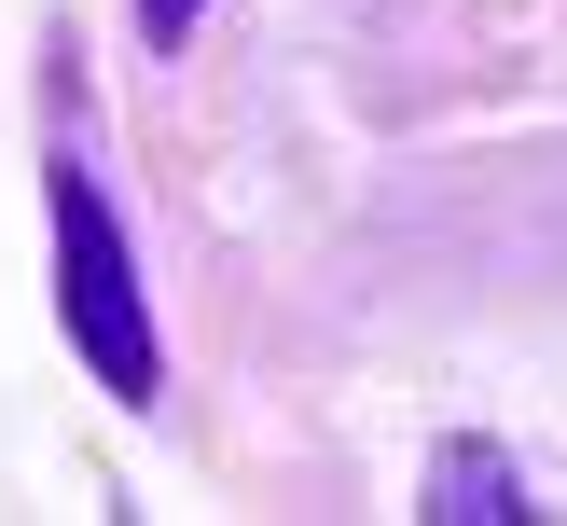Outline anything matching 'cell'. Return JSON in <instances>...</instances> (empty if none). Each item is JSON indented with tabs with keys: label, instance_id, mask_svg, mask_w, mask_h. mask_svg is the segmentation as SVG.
I'll return each instance as SVG.
<instances>
[{
	"label": "cell",
	"instance_id": "cell-1",
	"mask_svg": "<svg viewBox=\"0 0 567 526\" xmlns=\"http://www.w3.org/2000/svg\"><path fill=\"white\" fill-rule=\"evenodd\" d=\"M55 319H70L83 374L111 388V402H153L166 388V347H153V305H138V264H125V221L97 208V181H83L70 153H55Z\"/></svg>",
	"mask_w": 567,
	"mask_h": 526
},
{
	"label": "cell",
	"instance_id": "cell-2",
	"mask_svg": "<svg viewBox=\"0 0 567 526\" xmlns=\"http://www.w3.org/2000/svg\"><path fill=\"white\" fill-rule=\"evenodd\" d=\"M430 513H485V526H513V513H526V498H513V457H498V443H457Z\"/></svg>",
	"mask_w": 567,
	"mask_h": 526
},
{
	"label": "cell",
	"instance_id": "cell-3",
	"mask_svg": "<svg viewBox=\"0 0 567 526\" xmlns=\"http://www.w3.org/2000/svg\"><path fill=\"white\" fill-rule=\"evenodd\" d=\"M194 14H208V0H138V28H153V42H181Z\"/></svg>",
	"mask_w": 567,
	"mask_h": 526
}]
</instances>
